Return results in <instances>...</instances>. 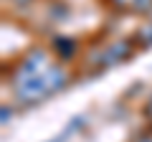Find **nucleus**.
I'll list each match as a JSON object with an SVG mask.
<instances>
[{
    "instance_id": "f257e3e1",
    "label": "nucleus",
    "mask_w": 152,
    "mask_h": 142,
    "mask_svg": "<svg viewBox=\"0 0 152 142\" xmlns=\"http://www.w3.org/2000/svg\"><path fill=\"white\" fill-rule=\"evenodd\" d=\"M15 97H18V102H23V104H38L41 99L51 97L48 94V84H46V76L38 74V76H31V79L18 81L15 84Z\"/></svg>"
},
{
    "instance_id": "f03ea898",
    "label": "nucleus",
    "mask_w": 152,
    "mask_h": 142,
    "mask_svg": "<svg viewBox=\"0 0 152 142\" xmlns=\"http://www.w3.org/2000/svg\"><path fill=\"white\" fill-rule=\"evenodd\" d=\"M132 53H134V38H119V41H114V43H109L99 53V64H102V69H107V66L127 61Z\"/></svg>"
},
{
    "instance_id": "7ed1b4c3",
    "label": "nucleus",
    "mask_w": 152,
    "mask_h": 142,
    "mask_svg": "<svg viewBox=\"0 0 152 142\" xmlns=\"http://www.w3.org/2000/svg\"><path fill=\"white\" fill-rule=\"evenodd\" d=\"M46 59H48V56H46L43 48H33L31 53L20 61V66H18V71H15V81H13V84L23 81V79H31V76H38V74H43V71H46Z\"/></svg>"
},
{
    "instance_id": "20e7f679",
    "label": "nucleus",
    "mask_w": 152,
    "mask_h": 142,
    "mask_svg": "<svg viewBox=\"0 0 152 142\" xmlns=\"http://www.w3.org/2000/svg\"><path fill=\"white\" fill-rule=\"evenodd\" d=\"M43 76H46V84H48V94L61 91L69 84V74H66L64 66H51V69L43 71Z\"/></svg>"
},
{
    "instance_id": "39448f33",
    "label": "nucleus",
    "mask_w": 152,
    "mask_h": 142,
    "mask_svg": "<svg viewBox=\"0 0 152 142\" xmlns=\"http://www.w3.org/2000/svg\"><path fill=\"white\" fill-rule=\"evenodd\" d=\"M53 51L58 53V59L69 61L76 56V41L74 38H66V36H58V38H53Z\"/></svg>"
},
{
    "instance_id": "423d86ee",
    "label": "nucleus",
    "mask_w": 152,
    "mask_h": 142,
    "mask_svg": "<svg viewBox=\"0 0 152 142\" xmlns=\"http://www.w3.org/2000/svg\"><path fill=\"white\" fill-rule=\"evenodd\" d=\"M134 43L142 48H152V20H147L140 31L134 33Z\"/></svg>"
},
{
    "instance_id": "0eeeda50",
    "label": "nucleus",
    "mask_w": 152,
    "mask_h": 142,
    "mask_svg": "<svg viewBox=\"0 0 152 142\" xmlns=\"http://www.w3.org/2000/svg\"><path fill=\"white\" fill-rule=\"evenodd\" d=\"M107 3L117 13H127V10H134V3H137V0H107Z\"/></svg>"
},
{
    "instance_id": "6e6552de",
    "label": "nucleus",
    "mask_w": 152,
    "mask_h": 142,
    "mask_svg": "<svg viewBox=\"0 0 152 142\" xmlns=\"http://www.w3.org/2000/svg\"><path fill=\"white\" fill-rule=\"evenodd\" d=\"M134 13H140V15L152 13V0H137L134 3Z\"/></svg>"
},
{
    "instance_id": "1a4fd4ad",
    "label": "nucleus",
    "mask_w": 152,
    "mask_h": 142,
    "mask_svg": "<svg viewBox=\"0 0 152 142\" xmlns=\"http://www.w3.org/2000/svg\"><path fill=\"white\" fill-rule=\"evenodd\" d=\"M10 117H13V109L8 107V104H3V109H0V119H3V124H8Z\"/></svg>"
},
{
    "instance_id": "9d476101",
    "label": "nucleus",
    "mask_w": 152,
    "mask_h": 142,
    "mask_svg": "<svg viewBox=\"0 0 152 142\" xmlns=\"http://www.w3.org/2000/svg\"><path fill=\"white\" fill-rule=\"evenodd\" d=\"M142 114H145V119L152 124V97L147 99V104H145V109H142Z\"/></svg>"
},
{
    "instance_id": "9b49d317",
    "label": "nucleus",
    "mask_w": 152,
    "mask_h": 142,
    "mask_svg": "<svg viewBox=\"0 0 152 142\" xmlns=\"http://www.w3.org/2000/svg\"><path fill=\"white\" fill-rule=\"evenodd\" d=\"M13 3H15V5H18V8H26V5H31L33 0H13Z\"/></svg>"
},
{
    "instance_id": "f8f14e48",
    "label": "nucleus",
    "mask_w": 152,
    "mask_h": 142,
    "mask_svg": "<svg viewBox=\"0 0 152 142\" xmlns=\"http://www.w3.org/2000/svg\"><path fill=\"white\" fill-rule=\"evenodd\" d=\"M137 142H152V137H140Z\"/></svg>"
}]
</instances>
